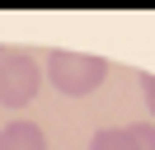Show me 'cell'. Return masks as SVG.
Masks as SVG:
<instances>
[{
  "label": "cell",
  "instance_id": "6da1fadb",
  "mask_svg": "<svg viewBox=\"0 0 155 150\" xmlns=\"http://www.w3.org/2000/svg\"><path fill=\"white\" fill-rule=\"evenodd\" d=\"M42 70H47V80L57 84L66 99H85V94H94L99 84L108 80V61L104 56H85V52H47V61H42Z\"/></svg>",
  "mask_w": 155,
  "mask_h": 150
},
{
  "label": "cell",
  "instance_id": "7a4b0ae2",
  "mask_svg": "<svg viewBox=\"0 0 155 150\" xmlns=\"http://www.w3.org/2000/svg\"><path fill=\"white\" fill-rule=\"evenodd\" d=\"M42 66L33 52H24V47H5V56H0V103L5 108H28L33 94L42 89Z\"/></svg>",
  "mask_w": 155,
  "mask_h": 150
},
{
  "label": "cell",
  "instance_id": "3957f363",
  "mask_svg": "<svg viewBox=\"0 0 155 150\" xmlns=\"http://www.w3.org/2000/svg\"><path fill=\"white\" fill-rule=\"evenodd\" d=\"M89 150H155V122H132V127H104L89 136Z\"/></svg>",
  "mask_w": 155,
  "mask_h": 150
},
{
  "label": "cell",
  "instance_id": "277c9868",
  "mask_svg": "<svg viewBox=\"0 0 155 150\" xmlns=\"http://www.w3.org/2000/svg\"><path fill=\"white\" fill-rule=\"evenodd\" d=\"M0 150H47V136H42L38 122L14 117V122H5V127H0Z\"/></svg>",
  "mask_w": 155,
  "mask_h": 150
},
{
  "label": "cell",
  "instance_id": "5b68a950",
  "mask_svg": "<svg viewBox=\"0 0 155 150\" xmlns=\"http://www.w3.org/2000/svg\"><path fill=\"white\" fill-rule=\"evenodd\" d=\"M141 94H146V108L155 112V75H141Z\"/></svg>",
  "mask_w": 155,
  "mask_h": 150
},
{
  "label": "cell",
  "instance_id": "8992f818",
  "mask_svg": "<svg viewBox=\"0 0 155 150\" xmlns=\"http://www.w3.org/2000/svg\"><path fill=\"white\" fill-rule=\"evenodd\" d=\"M0 56H5V47H0Z\"/></svg>",
  "mask_w": 155,
  "mask_h": 150
}]
</instances>
